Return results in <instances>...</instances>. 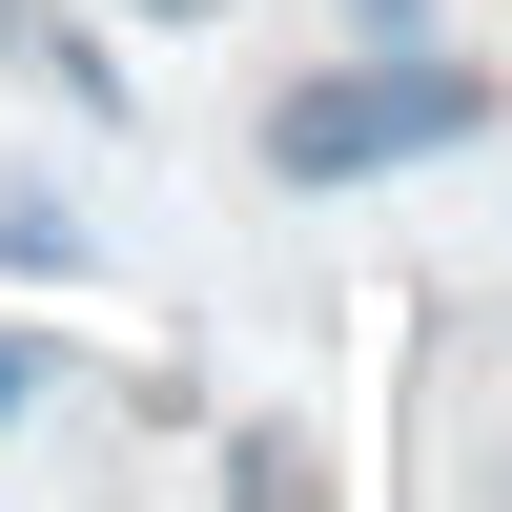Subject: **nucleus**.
<instances>
[{
	"label": "nucleus",
	"mask_w": 512,
	"mask_h": 512,
	"mask_svg": "<svg viewBox=\"0 0 512 512\" xmlns=\"http://www.w3.org/2000/svg\"><path fill=\"white\" fill-rule=\"evenodd\" d=\"M349 21H369V41H431V0H349Z\"/></svg>",
	"instance_id": "2"
},
{
	"label": "nucleus",
	"mask_w": 512,
	"mask_h": 512,
	"mask_svg": "<svg viewBox=\"0 0 512 512\" xmlns=\"http://www.w3.org/2000/svg\"><path fill=\"white\" fill-rule=\"evenodd\" d=\"M0 410H21V349H0Z\"/></svg>",
	"instance_id": "3"
},
{
	"label": "nucleus",
	"mask_w": 512,
	"mask_h": 512,
	"mask_svg": "<svg viewBox=\"0 0 512 512\" xmlns=\"http://www.w3.org/2000/svg\"><path fill=\"white\" fill-rule=\"evenodd\" d=\"M144 21H205V0H144Z\"/></svg>",
	"instance_id": "4"
},
{
	"label": "nucleus",
	"mask_w": 512,
	"mask_h": 512,
	"mask_svg": "<svg viewBox=\"0 0 512 512\" xmlns=\"http://www.w3.org/2000/svg\"><path fill=\"white\" fill-rule=\"evenodd\" d=\"M472 123H492V82L431 62V41H390V62H349V82H287L267 164L287 185H369V164H431V144H472Z\"/></svg>",
	"instance_id": "1"
}]
</instances>
